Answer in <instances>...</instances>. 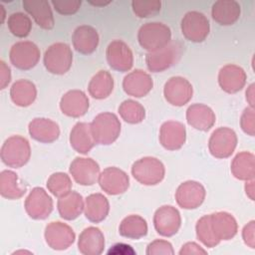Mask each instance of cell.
<instances>
[{"instance_id": "1", "label": "cell", "mask_w": 255, "mask_h": 255, "mask_svg": "<svg viewBox=\"0 0 255 255\" xmlns=\"http://www.w3.org/2000/svg\"><path fill=\"white\" fill-rule=\"evenodd\" d=\"M137 40L141 48L149 52L158 51L171 42V31L160 22L143 24L137 32Z\"/></svg>"}, {"instance_id": "2", "label": "cell", "mask_w": 255, "mask_h": 255, "mask_svg": "<svg viewBox=\"0 0 255 255\" xmlns=\"http://www.w3.org/2000/svg\"><path fill=\"white\" fill-rule=\"evenodd\" d=\"M96 144L109 145L115 142L121 132V122L113 113H101L90 124Z\"/></svg>"}, {"instance_id": "3", "label": "cell", "mask_w": 255, "mask_h": 255, "mask_svg": "<svg viewBox=\"0 0 255 255\" xmlns=\"http://www.w3.org/2000/svg\"><path fill=\"white\" fill-rule=\"evenodd\" d=\"M0 155L3 163L7 166L13 168L22 167L30 159V143L27 138L21 135H12L4 141Z\"/></svg>"}, {"instance_id": "4", "label": "cell", "mask_w": 255, "mask_h": 255, "mask_svg": "<svg viewBox=\"0 0 255 255\" xmlns=\"http://www.w3.org/2000/svg\"><path fill=\"white\" fill-rule=\"evenodd\" d=\"M182 53L183 45L180 42H170L164 48L146 54V67L152 73L163 72L175 65L181 58Z\"/></svg>"}, {"instance_id": "5", "label": "cell", "mask_w": 255, "mask_h": 255, "mask_svg": "<svg viewBox=\"0 0 255 255\" xmlns=\"http://www.w3.org/2000/svg\"><path fill=\"white\" fill-rule=\"evenodd\" d=\"M131 174L136 181L143 185H155L164 178L165 168L156 157L145 156L132 163Z\"/></svg>"}, {"instance_id": "6", "label": "cell", "mask_w": 255, "mask_h": 255, "mask_svg": "<svg viewBox=\"0 0 255 255\" xmlns=\"http://www.w3.org/2000/svg\"><path fill=\"white\" fill-rule=\"evenodd\" d=\"M43 61L48 72L55 75H64L72 67L73 52L66 43H54L45 51Z\"/></svg>"}, {"instance_id": "7", "label": "cell", "mask_w": 255, "mask_h": 255, "mask_svg": "<svg viewBox=\"0 0 255 255\" xmlns=\"http://www.w3.org/2000/svg\"><path fill=\"white\" fill-rule=\"evenodd\" d=\"M184 38L193 43L203 42L210 31V24L207 17L198 11L187 12L180 24Z\"/></svg>"}, {"instance_id": "8", "label": "cell", "mask_w": 255, "mask_h": 255, "mask_svg": "<svg viewBox=\"0 0 255 255\" xmlns=\"http://www.w3.org/2000/svg\"><path fill=\"white\" fill-rule=\"evenodd\" d=\"M11 64L19 70L27 71L34 68L40 60V50L31 41H20L15 43L9 53Z\"/></svg>"}, {"instance_id": "9", "label": "cell", "mask_w": 255, "mask_h": 255, "mask_svg": "<svg viewBox=\"0 0 255 255\" xmlns=\"http://www.w3.org/2000/svg\"><path fill=\"white\" fill-rule=\"evenodd\" d=\"M237 145V135L229 128L221 127L216 128L208 140L210 153L216 158H227L235 150Z\"/></svg>"}, {"instance_id": "10", "label": "cell", "mask_w": 255, "mask_h": 255, "mask_svg": "<svg viewBox=\"0 0 255 255\" xmlns=\"http://www.w3.org/2000/svg\"><path fill=\"white\" fill-rule=\"evenodd\" d=\"M27 214L35 220H44L53 211V199L42 187H34L24 203Z\"/></svg>"}, {"instance_id": "11", "label": "cell", "mask_w": 255, "mask_h": 255, "mask_svg": "<svg viewBox=\"0 0 255 255\" xmlns=\"http://www.w3.org/2000/svg\"><path fill=\"white\" fill-rule=\"evenodd\" d=\"M193 95L192 85L183 77H171L163 87V96L166 102L175 107L187 104Z\"/></svg>"}, {"instance_id": "12", "label": "cell", "mask_w": 255, "mask_h": 255, "mask_svg": "<svg viewBox=\"0 0 255 255\" xmlns=\"http://www.w3.org/2000/svg\"><path fill=\"white\" fill-rule=\"evenodd\" d=\"M153 225L159 235L171 237L176 234L180 228V213L171 205H162L154 212Z\"/></svg>"}, {"instance_id": "13", "label": "cell", "mask_w": 255, "mask_h": 255, "mask_svg": "<svg viewBox=\"0 0 255 255\" xmlns=\"http://www.w3.org/2000/svg\"><path fill=\"white\" fill-rule=\"evenodd\" d=\"M45 240L54 250H66L75 241L76 235L72 227L61 221L50 222L45 228Z\"/></svg>"}, {"instance_id": "14", "label": "cell", "mask_w": 255, "mask_h": 255, "mask_svg": "<svg viewBox=\"0 0 255 255\" xmlns=\"http://www.w3.org/2000/svg\"><path fill=\"white\" fill-rule=\"evenodd\" d=\"M205 195V188L200 182L187 180L177 187L175 200L183 209H195L203 203Z\"/></svg>"}, {"instance_id": "15", "label": "cell", "mask_w": 255, "mask_h": 255, "mask_svg": "<svg viewBox=\"0 0 255 255\" xmlns=\"http://www.w3.org/2000/svg\"><path fill=\"white\" fill-rule=\"evenodd\" d=\"M101 188L110 195H119L125 193L129 186V178L127 172L111 166L105 168L98 178Z\"/></svg>"}, {"instance_id": "16", "label": "cell", "mask_w": 255, "mask_h": 255, "mask_svg": "<svg viewBox=\"0 0 255 255\" xmlns=\"http://www.w3.org/2000/svg\"><path fill=\"white\" fill-rule=\"evenodd\" d=\"M109 66L119 72H128L133 65V55L130 48L122 40L112 41L106 51Z\"/></svg>"}, {"instance_id": "17", "label": "cell", "mask_w": 255, "mask_h": 255, "mask_svg": "<svg viewBox=\"0 0 255 255\" xmlns=\"http://www.w3.org/2000/svg\"><path fill=\"white\" fill-rule=\"evenodd\" d=\"M70 173L81 185H93L99 178L100 165L90 157H76L70 164Z\"/></svg>"}, {"instance_id": "18", "label": "cell", "mask_w": 255, "mask_h": 255, "mask_svg": "<svg viewBox=\"0 0 255 255\" xmlns=\"http://www.w3.org/2000/svg\"><path fill=\"white\" fill-rule=\"evenodd\" d=\"M246 80L245 71L234 64L223 66L218 73V84L228 94H235L241 91L246 84Z\"/></svg>"}, {"instance_id": "19", "label": "cell", "mask_w": 255, "mask_h": 255, "mask_svg": "<svg viewBox=\"0 0 255 255\" xmlns=\"http://www.w3.org/2000/svg\"><path fill=\"white\" fill-rule=\"evenodd\" d=\"M186 139V130L183 124L168 121L161 125L159 142L167 150H177L182 147Z\"/></svg>"}, {"instance_id": "20", "label": "cell", "mask_w": 255, "mask_h": 255, "mask_svg": "<svg viewBox=\"0 0 255 255\" xmlns=\"http://www.w3.org/2000/svg\"><path fill=\"white\" fill-rule=\"evenodd\" d=\"M153 87L151 77L142 70H134L128 74L123 81V88L126 94L134 98L146 96Z\"/></svg>"}, {"instance_id": "21", "label": "cell", "mask_w": 255, "mask_h": 255, "mask_svg": "<svg viewBox=\"0 0 255 255\" xmlns=\"http://www.w3.org/2000/svg\"><path fill=\"white\" fill-rule=\"evenodd\" d=\"M62 113L71 118H80L89 110V99L81 90L68 91L60 101Z\"/></svg>"}, {"instance_id": "22", "label": "cell", "mask_w": 255, "mask_h": 255, "mask_svg": "<svg viewBox=\"0 0 255 255\" xmlns=\"http://www.w3.org/2000/svg\"><path fill=\"white\" fill-rule=\"evenodd\" d=\"M99 34L97 30L89 25L77 27L72 35V42L75 50L83 55H90L97 50L99 45Z\"/></svg>"}, {"instance_id": "23", "label": "cell", "mask_w": 255, "mask_h": 255, "mask_svg": "<svg viewBox=\"0 0 255 255\" xmlns=\"http://www.w3.org/2000/svg\"><path fill=\"white\" fill-rule=\"evenodd\" d=\"M186 121L197 130L207 131L215 124L216 117L211 108L204 104H193L186 110Z\"/></svg>"}, {"instance_id": "24", "label": "cell", "mask_w": 255, "mask_h": 255, "mask_svg": "<svg viewBox=\"0 0 255 255\" xmlns=\"http://www.w3.org/2000/svg\"><path fill=\"white\" fill-rule=\"evenodd\" d=\"M32 138L43 143H51L58 139L60 128L58 124L50 119L36 118L32 120L28 127Z\"/></svg>"}, {"instance_id": "25", "label": "cell", "mask_w": 255, "mask_h": 255, "mask_svg": "<svg viewBox=\"0 0 255 255\" xmlns=\"http://www.w3.org/2000/svg\"><path fill=\"white\" fill-rule=\"evenodd\" d=\"M105 248V237L100 228H85L78 240V249L84 255H100Z\"/></svg>"}, {"instance_id": "26", "label": "cell", "mask_w": 255, "mask_h": 255, "mask_svg": "<svg viewBox=\"0 0 255 255\" xmlns=\"http://www.w3.org/2000/svg\"><path fill=\"white\" fill-rule=\"evenodd\" d=\"M209 215L212 231L219 241L230 240L236 235L238 225L232 214L225 211H218Z\"/></svg>"}, {"instance_id": "27", "label": "cell", "mask_w": 255, "mask_h": 255, "mask_svg": "<svg viewBox=\"0 0 255 255\" xmlns=\"http://www.w3.org/2000/svg\"><path fill=\"white\" fill-rule=\"evenodd\" d=\"M23 7L29 13L36 24L45 30H51L55 21L50 7V3L46 0H23Z\"/></svg>"}, {"instance_id": "28", "label": "cell", "mask_w": 255, "mask_h": 255, "mask_svg": "<svg viewBox=\"0 0 255 255\" xmlns=\"http://www.w3.org/2000/svg\"><path fill=\"white\" fill-rule=\"evenodd\" d=\"M241 8L234 0H218L211 8L212 19L223 26L233 25L240 17Z\"/></svg>"}, {"instance_id": "29", "label": "cell", "mask_w": 255, "mask_h": 255, "mask_svg": "<svg viewBox=\"0 0 255 255\" xmlns=\"http://www.w3.org/2000/svg\"><path fill=\"white\" fill-rule=\"evenodd\" d=\"M109 211V200L102 193H93L86 198L84 212L89 221L93 223H100L107 218Z\"/></svg>"}, {"instance_id": "30", "label": "cell", "mask_w": 255, "mask_h": 255, "mask_svg": "<svg viewBox=\"0 0 255 255\" xmlns=\"http://www.w3.org/2000/svg\"><path fill=\"white\" fill-rule=\"evenodd\" d=\"M70 143L77 152L87 154L96 144L90 124L77 123L70 132Z\"/></svg>"}, {"instance_id": "31", "label": "cell", "mask_w": 255, "mask_h": 255, "mask_svg": "<svg viewBox=\"0 0 255 255\" xmlns=\"http://www.w3.org/2000/svg\"><path fill=\"white\" fill-rule=\"evenodd\" d=\"M57 207L59 214L63 219L74 220L84 211L85 202L83 196L79 192L71 191L58 199Z\"/></svg>"}, {"instance_id": "32", "label": "cell", "mask_w": 255, "mask_h": 255, "mask_svg": "<svg viewBox=\"0 0 255 255\" xmlns=\"http://www.w3.org/2000/svg\"><path fill=\"white\" fill-rule=\"evenodd\" d=\"M12 102L18 107H29L37 97V89L34 83L29 80L21 79L16 81L10 89Z\"/></svg>"}, {"instance_id": "33", "label": "cell", "mask_w": 255, "mask_h": 255, "mask_svg": "<svg viewBox=\"0 0 255 255\" xmlns=\"http://www.w3.org/2000/svg\"><path fill=\"white\" fill-rule=\"evenodd\" d=\"M231 172L239 180H251L255 175V156L252 152L241 151L231 162Z\"/></svg>"}, {"instance_id": "34", "label": "cell", "mask_w": 255, "mask_h": 255, "mask_svg": "<svg viewBox=\"0 0 255 255\" xmlns=\"http://www.w3.org/2000/svg\"><path fill=\"white\" fill-rule=\"evenodd\" d=\"M114 90V79L112 75L105 70L99 71L90 81L88 86L89 94L97 100L108 98Z\"/></svg>"}, {"instance_id": "35", "label": "cell", "mask_w": 255, "mask_h": 255, "mask_svg": "<svg viewBox=\"0 0 255 255\" xmlns=\"http://www.w3.org/2000/svg\"><path fill=\"white\" fill-rule=\"evenodd\" d=\"M27 188L19 183L18 175L12 170H3L0 173V194L7 199H18L26 193Z\"/></svg>"}, {"instance_id": "36", "label": "cell", "mask_w": 255, "mask_h": 255, "mask_svg": "<svg viewBox=\"0 0 255 255\" xmlns=\"http://www.w3.org/2000/svg\"><path fill=\"white\" fill-rule=\"evenodd\" d=\"M119 232L123 237L128 239H139L147 233V223L145 219L136 214L125 217L119 226Z\"/></svg>"}, {"instance_id": "37", "label": "cell", "mask_w": 255, "mask_h": 255, "mask_svg": "<svg viewBox=\"0 0 255 255\" xmlns=\"http://www.w3.org/2000/svg\"><path fill=\"white\" fill-rule=\"evenodd\" d=\"M121 118L131 125L139 124L145 117V110L141 104L133 100H126L119 107Z\"/></svg>"}, {"instance_id": "38", "label": "cell", "mask_w": 255, "mask_h": 255, "mask_svg": "<svg viewBox=\"0 0 255 255\" xmlns=\"http://www.w3.org/2000/svg\"><path fill=\"white\" fill-rule=\"evenodd\" d=\"M47 188L54 196L60 198L72 191V180L65 172H55L48 178Z\"/></svg>"}, {"instance_id": "39", "label": "cell", "mask_w": 255, "mask_h": 255, "mask_svg": "<svg viewBox=\"0 0 255 255\" xmlns=\"http://www.w3.org/2000/svg\"><path fill=\"white\" fill-rule=\"evenodd\" d=\"M9 31L18 38L27 37L32 29V21L26 14L16 12L8 17L7 21Z\"/></svg>"}, {"instance_id": "40", "label": "cell", "mask_w": 255, "mask_h": 255, "mask_svg": "<svg viewBox=\"0 0 255 255\" xmlns=\"http://www.w3.org/2000/svg\"><path fill=\"white\" fill-rule=\"evenodd\" d=\"M196 236L198 240L206 247L213 248L220 243V241L215 237L211 224H210V215L202 216L195 225Z\"/></svg>"}, {"instance_id": "41", "label": "cell", "mask_w": 255, "mask_h": 255, "mask_svg": "<svg viewBox=\"0 0 255 255\" xmlns=\"http://www.w3.org/2000/svg\"><path fill=\"white\" fill-rule=\"evenodd\" d=\"M133 13L139 18H148L156 15L161 8L159 0H133L131 1Z\"/></svg>"}, {"instance_id": "42", "label": "cell", "mask_w": 255, "mask_h": 255, "mask_svg": "<svg viewBox=\"0 0 255 255\" xmlns=\"http://www.w3.org/2000/svg\"><path fill=\"white\" fill-rule=\"evenodd\" d=\"M54 9L62 15H73L81 7V0H53Z\"/></svg>"}, {"instance_id": "43", "label": "cell", "mask_w": 255, "mask_h": 255, "mask_svg": "<svg viewBox=\"0 0 255 255\" xmlns=\"http://www.w3.org/2000/svg\"><path fill=\"white\" fill-rule=\"evenodd\" d=\"M147 255H172L174 254L172 245L166 240L156 239L149 243L146 247Z\"/></svg>"}, {"instance_id": "44", "label": "cell", "mask_w": 255, "mask_h": 255, "mask_svg": "<svg viewBox=\"0 0 255 255\" xmlns=\"http://www.w3.org/2000/svg\"><path fill=\"white\" fill-rule=\"evenodd\" d=\"M240 127L242 130L249 134L250 136H254L255 134V114L253 108H246L240 119Z\"/></svg>"}, {"instance_id": "45", "label": "cell", "mask_w": 255, "mask_h": 255, "mask_svg": "<svg viewBox=\"0 0 255 255\" xmlns=\"http://www.w3.org/2000/svg\"><path fill=\"white\" fill-rule=\"evenodd\" d=\"M254 232H255V221L251 220L250 222H248L242 230V238L244 243L250 247V248H254L255 247V237H254Z\"/></svg>"}, {"instance_id": "46", "label": "cell", "mask_w": 255, "mask_h": 255, "mask_svg": "<svg viewBox=\"0 0 255 255\" xmlns=\"http://www.w3.org/2000/svg\"><path fill=\"white\" fill-rule=\"evenodd\" d=\"M179 255H187V254H206L207 251L204 250L201 246H199L195 242H187L182 245L179 250Z\"/></svg>"}, {"instance_id": "47", "label": "cell", "mask_w": 255, "mask_h": 255, "mask_svg": "<svg viewBox=\"0 0 255 255\" xmlns=\"http://www.w3.org/2000/svg\"><path fill=\"white\" fill-rule=\"evenodd\" d=\"M11 82V70L4 61L0 62V89H5Z\"/></svg>"}, {"instance_id": "48", "label": "cell", "mask_w": 255, "mask_h": 255, "mask_svg": "<svg viewBox=\"0 0 255 255\" xmlns=\"http://www.w3.org/2000/svg\"><path fill=\"white\" fill-rule=\"evenodd\" d=\"M254 84H251L246 90V101L248 102L250 108H254Z\"/></svg>"}, {"instance_id": "49", "label": "cell", "mask_w": 255, "mask_h": 255, "mask_svg": "<svg viewBox=\"0 0 255 255\" xmlns=\"http://www.w3.org/2000/svg\"><path fill=\"white\" fill-rule=\"evenodd\" d=\"M245 191L247 196L251 199L254 200V179L247 180L245 184Z\"/></svg>"}, {"instance_id": "50", "label": "cell", "mask_w": 255, "mask_h": 255, "mask_svg": "<svg viewBox=\"0 0 255 255\" xmlns=\"http://www.w3.org/2000/svg\"><path fill=\"white\" fill-rule=\"evenodd\" d=\"M91 4L93 5H96V6H105V5H108L110 4L111 2H104V3H98V2H90Z\"/></svg>"}]
</instances>
